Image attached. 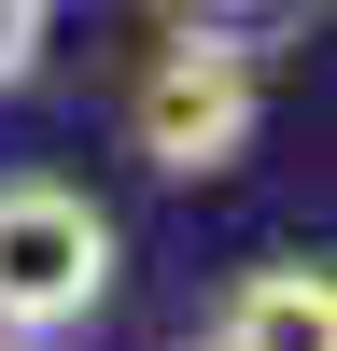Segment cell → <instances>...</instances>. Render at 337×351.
<instances>
[{"label": "cell", "instance_id": "7a4b0ae2", "mask_svg": "<svg viewBox=\"0 0 337 351\" xmlns=\"http://www.w3.org/2000/svg\"><path fill=\"white\" fill-rule=\"evenodd\" d=\"M253 112H267V84H253V43H225V28H168L155 56H140L127 84V141L140 169H168V183H211V169L253 155Z\"/></svg>", "mask_w": 337, "mask_h": 351}, {"label": "cell", "instance_id": "5b68a950", "mask_svg": "<svg viewBox=\"0 0 337 351\" xmlns=\"http://www.w3.org/2000/svg\"><path fill=\"white\" fill-rule=\"evenodd\" d=\"M183 14H253V0H183Z\"/></svg>", "mask_w": 337, "mask_h": 351}, {"label": "cell", "instance_id": "6da1fadb", "mask_svg": "<svg viewBox=\"0 0 337 351\" xmlns=\"http://www.w3.org/2000/svg\"><path fill=\"white\" fill-rule=\"evenodd\" d=\"M99 295H112V211L84 183L14 169V183H0V337L42 351V337L99 324Z\"/></svg>", "mask_w": 337, "mask_h": 351}, {"label": "cell", "instance_id": "277c9868", "mask_svg": "<svg viewBox=\"0 0 337 351\" xmlns=\"http://www.w3.org/2000/svg\"><path fill=\"white\" fill-rule=\"evenodd\" d=\"M42 43H56V0H0V99L42 71Z\"/></svg>", "mask_w": 337, "mask_h": 351}, {"label": "cell", "instance_id": "3957f363", "mask_svg": "<svg viewBox=\"0 0 337 351\" xmlns=\"http://www.w3.org/2000/svg\"><path fill=\"white\" fill-rule=\"evenodd\" d=\"M211 351H337V295H323V267H253L239 295L211 309Z\"/></svg>", "mask_w": 337, "mask_h": 351}]
</instances>
